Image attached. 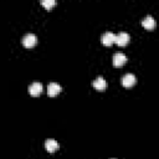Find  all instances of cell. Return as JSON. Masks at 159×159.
Masks as SVG:
<instances>
[{
  "instance_id": "8992f818",
  "label": "cell",
  "mask_w": 159,
  "mask_h": 159,
  "mask_svg": "<svg viewBox=\"0 0 159 159\" xmlns=\"http://www.w3.org/2000/svg\"><path fill=\"white\" fill-rule=\"evenodd\" d=\"M61 89H62L61 84H58L57 82H50L48 86H47V94H48L50 97H53V96H56L57 93H60Z\"/></svg>"
},
{
  "instance_id": "6da1fadb",
  "label": "cell",
  "mask_w": 159,
  "mask_h": 159,
  "mask_svg": "<svg viewBox=\"0 0 159 159\" xmlns=\"http://www.w3.org/2000/svg\"><path fill=\"white\" fill-rule=\"evenodd\" d=\"M36 42H37V37H36V35L32 34V32H29V34H26V35L22 37V45H24L25 47H29V48H30V47L35 46Z\"/></svg>"
},
{
  "instance_id": "52a82bcc",
  "label": "cell",
  "mask_w": 159,
  "mask_h": 159,
  "mask_svg": "<svg viewBox=\"0 0 159 159\" xmlns=\"http://www.w3.org/2000/svg\"><path fill=\"white\" fill-rule=\"evenodd\" d=\"M137 78L133 73H125L123 77H122V84L124 87H132L134 83H135Z\"/></svg>"
},
{
  "instance_id": "8fae6325",
  "label": "cell",
  "mask_w": 159,
  "mask_h": 159,
  "mask_svg": "<svg viewBox=\"0 0 159 159\" xmlns=\"http://www.w3.org/2000/svg\"><path fill=\"white\" fill-rule=\"evenodd\" d=\"M41 4H42V6H45L46 9H51V7L56 4V1H55V0H41Z\"/></svg>"
},
{
  "instance_id": "5b68a950",
  "label": "cell",
  "mask_w": 159,
  "mask_h": 159,
  "mask_svg": "<svg viewBox=\"0 0 159 159\" xmlns=\"http://www.w3.org/2000/svg\"><path fill=\"white\" fill-rule=\"evenodd\" d=\"M42 88H43V86H42L41 82H37V81L36 82H32L29 86V93L31 96H39L42 92Z\"/></svg>"
},
{
  "instance_id": "30bf717a",
  "label": "cell",
  "mask_w": 159,
  "mask_h": 159,
  "mask_svg": "<svg viewBox=\"0 0 159 159\" xmlns=\"http://www.w3.org/2000/svg\"><path fill=\"white\" fill-rule=\"evenodd\" d=\"M45 147L48 152H55L57 148H58V142L56 139H52V138H48L45 140Z\"/></svg>"
},
{
  "instance_id": "3957f363",
  "label": "cell",
  "mask_w": 159,
  "mask_h": 159,
  "mask_svg": "<svg viewBox=\"0 0 159 159\" xmlns=\"http://www.w3.org/2000/svg\"><path fill=\"white\" fill-rule=\"evenodd\" d=\"M112 61H113V65L116 66V67H120V66H123L125 62H127V56L123 53V52H116L114 55H113V58H112Z\"/></svg>"
},
{
  "instance_id": "7a4b0ae2",
  "label": "cell",
  "mask_w": 159,
  "mask_h": 159,
  "mask_svg": "<svg viewBox=\"0 0 159 159\" xmlns=\"http://www.w3.org/2000/svg\"><path fill=\"white\" fill-rule=\"evenodd\" d=\"M129 34L128 32H125V31H120V32H118L117 35H116V40H114V42H117V45L118 46H125L128 42H129Z\"/></svg>"
},
{
  "instance_id": "277c9868",
  "label": "cell",
  "mask_w": 159,
  "mask_h": 159,
  "mask_svg": "<svg viewBox=\"0 0 159 159\" xmlns=\"http://www.w3.org/2000/svg\"><path fill=\"white\" fill-rule=\"evenodd\" d=\"M116 40V34L112 32V31H106L102 36H101V41L103 45L106 46H111Z\"/></svg>"
},
{
  "instance_id": "7c38bea8",
  "label": "cell",
  "mask_w": 159,
  "mask_h": 159,
  "mask_svg": "<svg viewBox=\"0 0 159 159\" xmlns=\"http://www.w3.org/2000/svg\"><path fill=\"white\" fill-rule=\"evenodd\" d=\"M112 159H116V158H112Z\"/></svg>"
},
{
  "instance_id": "ba28073f",
  "label": "cell",
  "mask_w": 159,
  "mask_h": 159,
  "mask_svg": "<svg viewBox=\"0 0 159 159\" xmlns=\"http://www.w3.org/2000/svg\"><path fill=\"white\" fill-rule=\"evenodd\" d=\"M92 84H93V87H94L96 89H98V91H104L106 87H107V82H106V80H104L102 76L96 77V80H93Z\"/></svg>"
},
{
  "instance_id": "9c48e42d",
  "label": "cell",
  "mask_w": 159,
  "mask_h": 159,
  "mask_svg": "<svg viewBox=\"0 0 159 159\" xmlns=\"http://www.w3.org/2000/svg\"><path fill=\"white\" fill-rule=\"evenodd\" d=\"M142 25H143L147 30H152V29H154V26H155V20H154V17H153L152 15H147V16L142 20Z\"/></svg>"
}]
</instances>
